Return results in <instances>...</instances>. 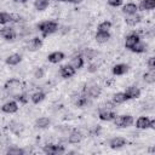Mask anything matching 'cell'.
Returning a JSON list of instances; mask_svg holds the SVG:
<instances>
[{"label": "cell", "instance_id": "obj_1", "mask_svg": "<svg viewBox=\"0 0 155 155\" xmlns=\"http://www.w3.org/2000/svg\"><path fill=\"white\" fill-rule=\"evenodd\" d=\"M58 29V23L54 21H45L39 24V30L42 33V36H47L57 31Z\"/></svg>", "mask_w": 155, "mask_h": 155}, {"label": "cell", "instance_id": "obj_2", "mask_svg": "<svg viewBox=\"0 0 155 155\" xmlns=\"http://www.w3.org/2000/svg\"><path fill=\"white\" fill-rule=\"evenodd\" d=\"M113 121L116 127L125 128V127H130L133 124V117L131 115H119V116H115Z\"/></svg>", "mask_w": 155, "mask_h": 155}, {"label": "cell", "instance_id": "obj_3", "mask_svg": "<svg viewBox=\"0 0 155 155\" xmlns=\"http://www.w3.org/2000/svg\"><path fill=\"white\" fill-rule=\"evenodd\" d=\"M44 151L50 155H58V154H63L65 151V148L61 144H47L44 147Z\"/></svg>", "mask_w": 155, "mask_h": 155}, {"label": "cell", "instance_id": "obj_4", "mask_svg": "<svg viewBox=\"0 0 155 155\" xmlns=\"http://www.w3.org/2000/svg\"><path fill=\"white\" fill-rule=\"evenodd\" d=\"M21 86H22V84H21V81L19 80H17V79H10L8 81H6L5 82V90L6 91H10V92H18L19 90H21Z\"/></svg>", "mask_w": 155, "mask_h": 155}, {"label": "cell", "instance_id": "obj_5", "mask_svg": "<svg viewBox=\"0 0 155 155\" xmlns=\"http://www.w3.org/2000/svg\"><path fill=\"white\" fill-rule=\"evenodd\" d=\"M140 39H139V35L136 34V33H132V34H128L125 39V47L126 48H132L137 42H139Z\"/></svg>", "mask_w": 155, "mask_h": 155}, {"label": "cell", "instance_id": "obj_6", "mask_svg": "<svg viewBox=\"0 0 155 155\" xmlns=\"http://www.w3.org/2000/svg\"><path fill=\"white\" fill-rule=\"evenodd\" d=\"M124 93H125L127 101L128 99H134V98H138L140 96V90L136 86H130V87L126 88V91Z\"/></svg>", "mask_w": 155, "mask_h": 155}, {"label": "cell", "instance_id": "obj_7", "mask_svg": "<svg viewBox=\"0 0 155 155\" xmlns=\"http://www.w3.org/2000/svg\"><path fill=\"white\" fill-rule=\"evenodd\" d=\"M101 92H102V88L99 86H97V85H92V86H88V87L85 88L86 96H88L91 98H97L101 94Z\"/></svg>", "mask_w": 155, "mask_h": 155}, {"label": "cell", "instance_id": "obj_8", "mask_svg": "<svg viewBox=\"0 0 155 155\" xmlns=\"http://www.w3.org/2000/svg\"><path fill=\"white\" fill-rule=\"evenodd\" d=\"M1 110L4 113H7V114H13L18 110V104L15 102V101H10V102H6L2 107H1Z\"/></svg>", "mask_w": 155, "mask_h": 155}, {"label": "cell", "instance_id": "obj_9", "mask_svg": "<svg viewBox=\"0 0 155 155\" xmlns=\"http://www.w3.org/2000/svg\"><path fill=\"white\" fill-rule=\"evenodd\" d=\"M59 74H61V76L62 78H64V79H69V78H71L74 74H75V69L69 64H67V65H63V67H61V69H59Z\"/></svg>", "mask_w": 155, "mask_h": 155}, {"label": "cell", "instance_id": "obj_10", "mask_svg": "<svg viewBox=\"0 0 155 155\" xmlns=\"http://www.w3.org/2000/svg\"><path fill=\"white\" fill-rule=\"evenodd\" d=\"M99 119L102 121H113L115 119V113H113L111 110H108V109H102L99 110V114H98Z\"/></svg>", "mask_w": 155, "mask_h": 155}, {"label": "cell", "instance_id": "obj_11", "mask_svg": "<svg viewBox=\"0 0 155 155\" xmlns=\"http://www.w3.org/2000/svg\"><path fill=\"white\" fill-rule=\"evenodd\" d=\"M126 143H127V142H126V139H125L124 137H114L113 139H110L109 145H110V148H113V149H117V148L124 147Z\"/></svg>", "mask_w": 155, "mask_h": 155}, {"label": "cell", "instance_id": "obj_12", "mask_svg": "<svg viewBox=\"0 0 155 155\" xmlns=\"http://www.w3.org/2000/svg\"><path fill=\"white\" fill-rule=\"evenodd\" d=\"M47 59H48V62H51V63H59L61 61L64 59V53L61 52V51L52 52V53H50V54L47 56Z\"/></svg>", "mask_w": 155, "mask_h": 155}, {"label": "cell", "instance_id": "obj_13", "mask_svg": "<svg viewBox=\"0 0 155 155\" xmlns=\"http://www.w3.org/2000/svg\"><path fill=\"white\" fill-rule=\"evenodd\" d=\"M149 125H150V119L147 117V116H140V117H138L137 121H136V127L139 128V130L149 128Z\"/></svg>", "mask_w": 155, "mask_h": 155}, {"label": "cell", "instance_id": "obj_14", "mask_svg": "<svg viewBox=\"0 0 155 155\" xmlns=\"http://www.w3.org/2000/svg\"><path fill=\"white\" fill-rule=\"evenodd\" d=\"M137 11H138V6L136 4H133V2H128V4L122 6V13H125L126 16L137 13Z\"/></svg>", "mask_w": 155, "mask_h": 155}, {"label": "cell", "instance_id": "obj_15", "mask_svg": "<svg viewBox=\"0 0 155 155\" xmlns=\"http://www.w3.org/2000/svg\"><path fill=\"white\" fill-rule=\"evenodd\" d=\"M126 24H128V25H131V27H133V25H136V24H138L140 21H142V16L140 15H138V13H133V15H128V16H126Z\"/></svg>", "mask_w": 155, "mask_h": 155}, {"label": "cell", "instance_id": "obj_16", "mask_svg": "<svg viewBox=\"0 0 155 155\" xmlns=\"http://www.w3.org/2000/svg\"><path fill=\"white\" fill-rule=\"evenodd\" d=\"M128 65L127 64H124V63H120V64H116L113 67V74L114 75H124L128 71Z\"/></svg>", "mask_w": 155, "mask_h": 155}, {"label": "cell", "instance_id": "obj_17", "mask_svg": "<svg viewBox=\"0 0 155 155\" xmlns=\"http://www.w3.org/2000/svg\"><path fill=\"white\" fill-rule=\"evenodd\" d=\"M0 36H2L5 40H13L16 36V33L12 28H2L0 29Z\"/></svg>", "mask_w": 155, "mask_h": 155}, {"label": "cell", "instance_id": "obj_18", "mask_svg": "<svg viewBox=\"0 0 155 155\" xmlns=\"http://www.w3.org/2000/svg\"><path fill=\"white\" fill-rule=\"evenodd\" d=\"M81 139H82V134H81V132H79V131H73L69 136H68V142L70 143V144H78V143H80L81 142Z\"/></svg>", "mask_w": 155, "mask_h": 155}, {"label": "cell", "instance_id": "obj_19", "mask_svg": "<svg viewBox=\"0 0 155 155\" xmlns=\"http://www.w3.org/2000/svg\"><path fill=\"white\" fill-rule=\"evenodd\" d=\"M41 45H42V40L40 38H33L28 44V50L29 51H36L41 47Z\"/></svg>", "mask_w": 155, "mask_h": 155}, {"label": "cell", "instance_id": "obj_20", "mask_svg": "<svg viewBox=\"0 0 155 155\" xmlns=\"http://www.w3.org/2000/svg\"><path fill=\"white\" fill-rule=\"evenodd\" d=\"M22 61V56L19 54V53H12V54H10L7 58H6V64H8V65H17L19 62Z\"/></svg>", "mask_w": 155, "mask_h": 155}, {"label": "cell", "instance_id": "obj_21", "mask_svg": "<svg viewBox=\"0 0 155 155\" xmlns=\"http://www.w3.org/2000/svg\"><path fill=\"white\" fill-rule=\"evenodd\" d=\"M110 39V34H109V31H97V34H96V40H97V42H99V44H104V42H107L108 40Z\"/></svg>", "mask_w": 155, "mask_h": 155}, {"label": "cell", "instance_id": "obj_22", "mask_svg": "<svg viewBox=\"0 0 155 155\" xmlns=\"http://www.w3.org/2000/svg\"><path fill=\"white\" fill-rule=\"evenodd\" d=\"M70 65L75 70L82 68V65H84V58H82V56H75V57H73L71 61H70Z\"/></svg>", "mask_w": 155, "mask_h": 155}, {"label": "cell", "instance_id": "obj_23", "mask_svg": "<svg viewBox=\"0 0 155 155\" xmlns=\"http://www.w3.org/2000/svg\"><path fill=\"white\" fill-rule=\"evenodd\" d=\"M50 124H51V121L48 117H39L35 120V127L36 128H46L50 126Z\"/></svg>", "mask_w": 155, "mask_h": 155}, {"label": "cell", "instance_id": "obj_24", "mask_svg": "<svg viewBox=\"0 0 155 155\" xmlns=\"http://www.w3.org/2000/svg\"><path fill=\"white\" fill-rule=\"evenodd\" d=\"M140 10L145 11V10H153L155 7V0H142L139 6Z\"/></svg>", "mask_w": 155, "mask_h": 155}, {"label": "cell", "instance_id": "obj_25", "mask_svg": "<svg viewBox=\"0 0 155 155\" xmlns=\"http://www.w3.org/2000/svg\"><path fill=\"white\" fill-rule=\"evenodd\" d=\"M50 5V0H35L34 1V7L38 11H45Z\"/></svg>", "mask_w": 155, "mask_h": 155}, {"label": "cell", "instance_id": "obj_26", "mask_svg": "<svg viewBox=\"0 0 155 155\" xmlns=\"http://www.w3.org/2000/svg\"><path fill=\"white\" fill-rule=\"evenodd\" d=\"M45 97H46V94H45L42 91H38V92L33 93L30 98H31V102H33L34 104H39L40 102H42V101L45 99Z\"/></svg>", "mask_w": 155, "mask_h": 155}, {"label": "cell", "instance_id": "obj_27", "mask_svg": "<svg viewBox=\"0 0 155 155\" xmlns=\"http://www.w3.org/2000/svg\"><path fill=\"white\" fill-rule=\"evenodd\" d=\"M126 101H127V98H126V96H125L124 92H117V93H115L113 96V103L114 104H122Z\"/></svg>", "mask_w": 155, "mask_h": 155}, {"label": "cell", "instance_id": "obj_28", "mask_svg": "<svg viewBox=\"0 0 155 155\" xmlns=\"http://www.w3.org/2000/svg\"><path fill=\"white\" fill-rule=\"evenodd\" d=\"M12 21V15L6 12H0V24H6Z\"/></svg>", "mask_w": 155, "mask_h": 155}, {"label": "cell", "instance_id": "obj_29", "mask_svg": "<svg viewBox=\"0 0 155 155\" xmlns=\"http://www.w3.org/2000/svg\"><path fill=\"white\" fill-rule=\"evenodd\" d=\"M143 79H144V81L148 82V84H154V82H155V74H154V71L150 70L149 73H145V74L143 75Z\"/></svg>", "mask_w": 155, "mask_h": 155}, {"label": "cell", "instance_id": "obj_30", "mask_svg": "<svg viewBox=\"0 0 155 155\" xmlns=\"http://www.w3.org/2000/svg\"><path fill=\"white\" fill-rule=\"evenodd\" d=\"M88 104V99L86 96H81V97H78V101L75 102V105L79 107V108H84Z\"/></svg>", "mask_w": 155, "mask_h": 155}, {"label": "cell", "instance_id": "obj_31", "mask_svg": "<svg viewBox=\"0 0 155 155\" xmlns=\"http://www.w3.org/2000/svg\"><path fill=\"white\" fill-rule=\"evenodd\" d=\"M131 51H132V52H136V53H142V52L145 51V45L139 41V42H137V44L131 48Z\"/></svg>", "mask_w": 155, "mask_h": 155}, {"label": "cell", "instance_id": "obj_32", "mask_svg": "<svg viewBox=\"0 0 155 155\" xmlns=\"http://www.w3.org/2000/svg\"><path fill=\"white\" fill-rule=\"evenodd\" d=\"M22 130H23V125L22 124H18V122H11V131L13 132V133H16V134H18V133H21L22 132Z\"/></svg>", "mask_w": 155, "mask_h": 155}, {"label": "cell", "instance_id": "obj_33", "mask_svg": "<svg viewBox=\"0 0 155 155\" xmlns=\"http://www.w3.org/2000/svg\"><path fill=\"white\" fill-rule=\"evenodd\" d=\"M6 153L10 154V155H22V154H24V150L21 149V148H17V147H11V148L7 149Z\"/></svg>", "mask_w": 155, "mask_h": 155}, {"label": "cell", "instance_id": "obj_34", "mask_svg": "<svg viewBox=\"0 0 155 155\" xmlns=\"http://www.w3.org/2000/svg\"><path fill=\"white\" fill-rule=\"evenodd\" d=\"M110 28H111V22H109V21H104L98 25L99 31H109Z\"/></svg>", "mask_w": 155, "mask_h": 155}, {"label": "cell", "instance_id": "obj_35", "mask_svg": "<svg viewBox=\"0 0 155 155\" xmlns=\"http://www.w3.org/2000/svg\"><path fill=\"white\" fill-rule=\"evenodd\" d=\"M82 53H84V56H85V57H86L87 59H92V58H93V57H94V56H96V54H97L98 52H96L94 50L87 48V50H85V51H84Z\"/></svg>", "mask_w": 155, "mask_h": 155}, {"label": "cell", "instance_id": "obj_36", "mask_svg": "<svg viewBox=\"0 0 155 155\" xmlns=\"http://www.w3.org/2000/svg\"><path fill=\"white\" fill-rule=\"evenodd\" d=\"M124 2V0H108V4L113 7H117V6H121Z\"/></svg>", "mask_w": 155, "mask_h": 155}, {"label": "cell", "instance_id": "obj_37", "mask_svg": "<svg viewBox=\"0 0 155 155\" xmlns=\"http://www.w3.org/2000/svg\"><path fill=\"white\" fill-rule=\"evenodd\" d=\"M44 74H45V70H44L42 68H39V69L35 70L34 76H35L36 79H41V78H44Z\"/></svg>", "mask_w": 155, "mask_h": 155}, {"label": "cell", "instance_id": "obj_38", "mask_svg": "<svg viewBox=\"0 0 155 155\" xmlns=\"http://www.w3.org/2000/svg\"><path fill=\"white\" fill-rule=\"evenodd\" d=\"M148 67H149L150 70L154 71V69H155V57H150L148 59Z\"/></svg>", "mask_w": 155, "mask_h": 155}, {"label": "cell", "instance_id": "obj_39", "mask_svg": "<svg viewBox=\"0 0 155 155\" xmlns=\"http://www.w3.org/2000/svg\"><path fill=\"white\" fill-rule=\"evenodd\" d=\"M17 101H19V102H22V103H27L28 102V98H27V96L25 94H16V97H15Z\"/></svg>", "mask_w": 155, "mask_h": 155}, {"label": "cell", "instance_id": "obj_40", "mask_svg": "<svg viewBox=\"0 0 155 155\" xmlns=\"http://www.w3.org/2000/svg\"><path fill=\"white\" fill-rule=\"evenodd\" d=\"M97 68H98L97 64H91V65L88 67V71H90V73H94V71L97 70Z\"/></svg>", "mask_w": 155, "mask_h": 155}, {"label": "cell", "instance_id": "obj_41", "mask_svg": "<svg viewBox=\"0 0 155 155\" xmlns=\"http://www.w3.org/2000/svg\"><path fill=\"white\" fill-rule=\"evenodd\" d=\"M149 128H155V120H150V125Z\"/></svg>", "mask_w": 155, "mask_h": 155}, {"label": "cell", "instance_id": "obj_42", "mask_svg": "<svg viewBox=\"0 0 155 155\" xmlns=\"http://www.w3.org/2000/svg\"><path fill=\"white\" fill-rule=\"evenodd\" d=\"M16 2H18V4H25L28 0H15Z\"/></svg>", "mask_w": 155, "mask_h": 155}, {"label": "cell", "instance_id": "obj_43", "mask_svg": "<svg viewBox=\"0 0 155 155\" xmlns=\"http://www.w3.org/2000/svg\"><path fill=\"white\" fill-rule=\"evenodd\" d=\"M67 1H69V2H78V1H80V0H67Z\"/></svg>", "mask_w": 155, "mask_h": 155}, {"label": "cell", "instance_id": "obj_44", "mask_svg": "<svg viewBox=\"0 0 155 155\" xmlns=\"http://www.w3.org/2000/svg\"><path fill=\"white\" fill-rule=\"evenodd\" d=\"M56 1H61L62 2V1H67V0H56Z\"/></svg>", "mask_w": 155, "mask_h": 155}]
</instances>
